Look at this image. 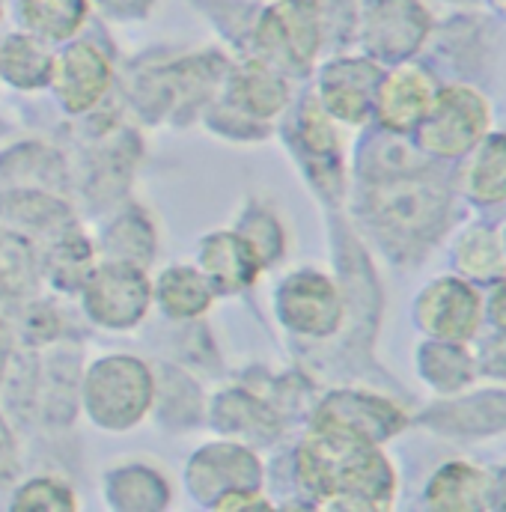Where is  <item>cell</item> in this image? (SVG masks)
Masks as SVG:
<instances>
[{
    "label": "cell",
    "mask_w": 506,
    "mask_h": 512,
    "mask_svg": "<svg viewBox=\"0 0 506 512\" xmlns=\"http://www.w3.org/2000/svg\"><path fill=\"white\" fill-rule=\"evenodd\" d=\"M301 480L328 498H340L334 507L376 510L387 507L393 495V471L373 441L346 429L319 426L298 456Z\"/></svg>",
    "instance_id": "1"
},
{
    "label": "cell",
    "mask_w": 506,
    "mask_h": 512,
    "mask_svg": "<svg viewBox=\"0 0 506 512\" xmlns=\"http://www.w3.org/2000/svg\"><path fill=\"white\" fill-rule=\"evenodd\" d=\"M492 128V105L483 93L453 84L435 93L426 117L417 126L420 149L435 158H462Z\"/></svg>",
    "instance_id": "2"
},
{
    "label": "cell",
    "mask_w": 506,
    "mask_h": 512,
    "mask_svg": "<svg viewBox=\"0 0 506 512\" xmlns=\"http://www.w3.org/2000/svg\"><path fill=\"white\" fill-rule=\"evenodd\" d=\"M414 316L432 340L465 343L480 331L483 298L462 277H438L417 295Z\"/></svg>",
    "instance_id": "3"
},
{
    "label": "cell",
    "mask_w": 506,
    "mask_h": 512,
    "mask_svg": "<svg viewBox=\"0 0 506 512\" xmlns=\"http://www.w3.org/2000/svg\"><path fill=\"white\" fill-rule=\"evenodd\" d=\"M262 48L283 66L304 69L319 48V12L313 0H286L262 18Z\"/></svg>",
    "instance_id": "4"
},
{
    "label": "cell",
    "mask_w": 506,
    "mask_h": 512,
    "mask_svg": "<svg viewBox=\"0 0 506 512\" xmlns=\"http://www.w3.org/2000/svg\"><path fill=\"white\" fill-rule=\"evenodd\" d=\"M435 81L423 66H399L379 81L376 111L390 131H414L435 99Z\"/></svg>",
    "instance_id": "5"
},
{
    "label": "cell",
    "mask_w": 506,
    "mask_h": 512,
    "mask_svg": "<svg viewBox=\"0 0 506 512\" xmlns=\"http://www.w3.org/2000/svg\"><path fill=\"white\" fill-rule=\"evenodd\" d=\"M429 30V12L417 0H376L370 6V45L384 57L411 54Z\"/></svg>",
    "instance_id": "6"
},
{
    "label": "cell",
    "mask_w": 506,
    "mask_h": 512,
    "mask_svg": "<svg viewBox=\"0 0 506 512\" xmlns=\"http://www.w3.org/2000/svg\"><path fill=\"white\" fill-rule=\"evenodd\" d=\"M432 510L474 512L492 507V474L474 462H450L435 471L426 489Z\"/></svg>",
    "instance_id": "7"
},
{
    "label": "cell",
    "mask_w": 506,
    "mask_h": 512,
    "mask_svg": "<svg viewBox=\"0 0 506 512\" xmlns=\"http://www.w3.org/2000/svg\"><path fill=\"white\" fill-rule=\"evenodd\" d=\"M319 426L346 429V432L361 435L376 444L379 438H387L405 426V414L399 408H393L390 402H381V399L364 396V393H340L322 411Z\"/></svg>",
    "instance_id": "8"
},
{
    "label": "cell",
    "mask_w": 506,
    "mask_h": 512,
    "mask_svg": "<svg viewBox=\"0 0 506 512\" xmlns=\"http://www.w3.org/2000/svg\"><path fill=\"white\" fill-rule=\"evenodd\" d=\"M459 170L462 194L477 206H498L506 200V131L486 134L474 149L465 152Z\"/></svg>",
    "instance_id": "9"
},
{
    "label": "cell",
    "mask_w": 506,
    "mask_h": 512,
    "mask_svg": "<svg viewBox=\"0 0 506 512\" xmlns=\"http://www.w3.org/2000/svg\"><path fill=\"white\" fill-rule=\"evenodd\" d=\"M381 72L364 60H343L325 75V105L346 123H364L373 105Z\"/></svg>",
    "instance_id": "10"
},
{
    "label": "cell",
    "mask_w": 506,
    "mask_h": 512,
    "mask_svg": "<svg viewBox=\"0 0 506 512\" xmlns=\"http://www.w3.org/2000/svg\"><path fill=\"white\" fill-rule=\"evenodd\" d=\"M283 313L298 331L328 334L340 322V298L319 274H301L283 289Z\"/></svg>",
    "instance_id": "11"
},
{
    "label": "cell",
    "mask_w": 506,
    "mask_h": 512,
    "mask_svg": "<svg viewBox=\"0 0 506 512\" xmlns=\"http://www.w3.org/2000/svg\"><path fill=\"white\" fill-rule=\"evenodd\" d=\"M387 227H399L405 236H432L447 218V194L438 188H396L381 206Z\"/></svg>",
    "instance_id": "12"
},
{
    "label": "cell",
    "mask_w": 506,
    "mask_h": 512,
    "mask_svg": "<svg viewBox=\"0 0 506 512\" xmlns=\"http://www.w3.org/2000/svg\"><path fill=\"white\" fill-rule=\"evenodd\" d=\"M57 90L66 99L72 111H81L93 105L105 84H108V66L90 45H75L57 66Z\"/></svg>",
    "instance_id": "13"
},
{
    "label": "cell",
    "mask_w": 506,
    "mask_h": 512,
    "mask_svg": "<svg viewBox=\"0 0 506 512\" xmlns=\"http://www.w3.org/2000/svg\"><path fill=\"white\" fill-rule=\"evenodd\" d=\"M146 286L140 274L128 268H105L96 274V283L90 289V307L96 316L108 322H128L143 310Z\"/></svg>",
    "instance_id": "14"
},
{
    "label": "cell",
    "mask_w": 506,
    "mask_h": 512,
    "mask_svg": "<svg viewBox=\"0 0 506 512\" xmlns=\"http://www.w3.org/2000/svg\"><path fill=\"white\" fill-rule=\"evenodd\" d=\"M453 262L465 280H501L506 274V251L489 227H465L453 245Z\"/></svg>",
    "instance_id": "15"
},
{
    "label": "cell",
    "mask_w": 506,
    "mask_h": 512,
    "mask_svg": "<svg viewBox=\"0 0 506 512\" xmlns=\"http://www.w3.org/2000/svg\"><path fill=\"white\" fill-rule=\"evenodd\" d=\"M417 367L423 370L426 382L444 396L465 390L474 379V373H477L474 355L462 343H447V340H435V343L423 346V355L417 358Z\"/></svg>",
    "instance_id": "16"
},
{
    "label": "cell",
    "mask_w": 506,
    "mask_h": 512,
    "mask_svg": "<svg viewBox=\"0 0 506 512\" xmlns=\"http://www.w3.org/2000/svg\"><path fill=\"white\" fill-rule=\"evenodd\" d=\"M441 414L438 429L456 432V435H489L506 429V393H477L468 399H456Z\"/></svg>",
    "instance_id": "17"
},
{
    "label": "cell",
    "mask_w": 506,
    "mask_h": 512,
    "mask_svg": "<svg viewBox=\"0 0 506 512\" xmlns=\"http://www.w3.org/2000/svg\"><path fill=\"white\" fill-rule=\"evenodd\" d=\"M206 265L215 277L227 280L230 286H239V283H251L253 271V254L251 248L233 236H221V239H212L209 248H206Z\"/></svg>",
    "instance_id": "18"
},
{
    "label": "cell",
    "mask_w": 506,
    "mask_h": 512,
    "mask_svg": "<svg viewBox=\"0 0 506 512\" xmlns=\"http://www.w3.org/2000/svg\"><path fill=\"white\" fill-rule=\"evenodd\" d=\"M24 15L39 33L63 39L81 24L84 0H24Z\"/></svg>",
    "instance_id": "19"
},
{
    "label": "cell",
    "mask_w": 506,
    "mask_h": 512,
    "mask_svg": "<svg viewBox=\"0 0 506 512\" xmlns=\"http://www.w3.org/2000/svg\"><path fill=\"white\" fill-rule=\"evenodd\" d=\"M161 298H164L167 310H173L179 316H191V313L206 307L209 292H206V286H203V280L197 274H191V271H170V274H164Z\"/></svg>",
    "instance_id": "20"
},
{
    "label": "cell",
    "mask_w": 506,
    "mask_h": 512,
    "mask_svg": "<svg viewBox=\"0 0 506 512\" xmlns=\"http://www.w3.org/2000/svg\"><path fill=\"white\" fill-rule=\"evenodd\" d=\"M474 367L483 373V376H492V379H506V334L498 331L495 337L483 340L480 352L474 355Z\"/></svg>",
    "instance_id": "21"
},
{
    "label": "cell",
    "mask_w": 506,
    "mask_h": 512,
    "mask_svg": "<svg viewBox=\"0 0 506 512\" xmlns=\"http://www.w3.org/2000/svg\"><path fill=\"white\" fill-rule=\"evenodd\" d=\"M495 283H498V286H495L492 301H489V316H492L495 328L506 334V274L501 280H495Z\"/></svg>",
    "instance_id": "22"
},
{
    "label": "cell",
    "mask_w": 506,
    "mask_h": 512,
    "mask_svg": "<svg viewBox=\"0 0 506 512\" xmlns=\"http://www.w3.org/2000/svg\"><path fill=\"white\" fill-rule=\"evenodd\" d=\"M492 507H504L506 510V465L504 471L492 474Z\"/></svg>",
    "instance_id": "23"
},
{
    "label": "cell",
    "mask_w": 506,
    "mask_h": 512,
    "mask_svg": "<svg viewBox=\"0 0 506 512\" xmlns=\"http://www.w3.org/2000/svg\"><path fill=\"white\" fill-rule=\"evenodd\" d=\"M495 6H498L501 12H506V0H495Z\"/></svg>",
    "instance_id": "24"
},
{
    "label": "cell",
    "mask_w": 506,
    "mask_h": 512,
    "mask_svg": "<svg viewBox=\"0 0 506 512\" xmlns=\"http://www.w3.org/2000/svg\"><path fill=\"white\" fill-rule=\"evenodd\" d=\"M504 251H506V248H504Z\"/></svg>",
    "instance_id": "25"
}]
</instances>
